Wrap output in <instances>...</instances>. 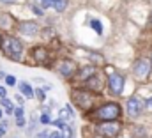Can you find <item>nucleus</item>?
Wrapping results in <instances>:
<instances>
[{"label": "nucleus", "mask_w": 152, "mask_h": 138, "mask_svg": "<svg viewBox=\"0 0 152 138\" xmlns=\"http://www.w3.org/2000/svg\"><path fill=\"white\" fill-rule=\"evenodd\" d=\"M120 112L122 110H120V106L117 103H106L103 106H99L92 113V117L96 120H101V122H113V120H117L120 117Z\"/></svg>", "instance_id": "nucleus-1"}, {"label": "nucleus", "mask_w": 152, "mask_h": 138, "mask_svg": "<svg viewBox=\"0 0 152 138\" xmlns=\"http://www.w3.org/2000/svg\"><path fill=\"white\" fill-rule=\"evenodd\" d=\"M2 50L12 60H21V57H23V44L20 43V39H16L12 35L2 37Z\"/></svg>", "instance_id": "nucleus-2"}, {"label": "nucleus", "mask_w": 152, "mask_h": 138, "mask_svg": "<svg viewBox=\"0 0 152 138\" xmlns=\"http://www.w3.org/2000/svg\"><path fill=\"white\" fill-rule=\"evenodd\" d=\"M120 129H122V126H120V122H117V120H113V122H101V124L96 128V133H97L99 137L113 138L120 133Z\"/></svg>", "instance_id": "nucleus-3"}, {"label": "nucleus", "mask_w": 152, "mask_h": 138, "mask_svg": "<svg viewBox=\"0 0 152 138\" xmlns=\"http://www.w3.org/2000/svg\"><path fill=\"white\" fill-rule=\"evenodd\" d=\"M133 71H134V76H136L138 80H145L152 71V60L151 59H140V60L134 64Z\"/></svg>", "instance_id": "nucleus-4"}, {"label": "nucleus", "mask_w": 152, "mask_h": 138, "mask_svg": "<svg viewBox=\"0 0 152 138\" xmlns=\"http://www.w3.org/2000/svg\"><path fill=\"white\" fill-rule=\"evenodd\" d=\"M108 87H110V92L113 96H120L124 90V76L118 73H112L108 76Z\"/></svg>", "instance_id": "nucleus-5"}, {"label": "nucleus", "mask_w": 152, "mask_h": 138, "mask_svg": "<svg viewBox=\"0 0 152 138\" xmlns=\"http://www.w3.org/2000/svg\"><path fill=\"white\" fill-rule=\"evenodd\" d=\"M73 99L76 101V104L80 106V108H83V110H87V108H90L92 106V101H94V98H92V94L90 92H85V90H78L73 94Z\"/></svg>", "instance_id": "nucleus-6"}, {"label": "nucleus", "mask_w": 152, "mask_h": 138, "mask_svg": "<svg viewBox=\"0 0 152 138\" xmlns=\"http://www.w3.org/2000/svg\"><path fill=\"white\" fill-rule=\"evenodd\" d=\"M126 104H127V106H126V108H127V115H129V117H138V115L142 113L143 106H145L147 103H143L140 98L133 96V98H131V99H129Z\"/></svg>", "instance_id": "nucleus-7"}, {"label": "nucleus", "mask_w": 152, "mask_h": 138, "mask_svg": "<svg viewBox=\"0 0 152 138\" xmlns=\"http://www.w3.org/2000/svg\"><path fill=\"white\" fill-rule=\"evenodd\" d=\"M18 30L23 35H36L39 32V25L36 21H21L18 25Z\"/></svg>", "instance_id": "nucleus-8"}, {"label": "nucleus", "mask_w": 152, "mask_h": 138, "mask_svg": "<svg viewBox=\"0 0 152 138\" xmlns=\"http://www.w3.org/2000/svg\"><path fill=\"white\" fill-rule=\"evenodd\" d=\"M44 7H53L57 12H62L67 9V0H42Z\"/></svg>", "instance_id": "nucleus-9"}, {"label": "nucleus", "mask_w": 152, "mask_h": 138, "mask_svg": "<svg viewBox=\"0 0 152 138\" xmlns=\"http://www.w3.org/2000/svg\"><path fill=\"white\" fill-rule=\"evenodd\" d=\"M60 74L62 76H66V78H69V76H73L76 71V66L75 62H71V60H62V64H60Z\"/></svg>", "instance_id": "nucleus-10"}, {"label": "nucleus", "mask_w": 152, "mask_h": 138, "mask_svg": "<svg viewBox=\"0 0 152 138\" xmlns=\"http://www.w3.org/2000/svg\"><path fill=\"white\" fill-rule=\"evenodd\" d=\"M32 57L39 62H44V60H48V50L42 48V46H37V48L32 50Z\"/></svg>", "instance_id": "nucleus-11"}, {"label": "nucleus", "mask_w": 152, "mask_h": 138, "mask_svg": "<svg viewBox=\"0 0 152 138\" xmlns=\"http://www.w3.org/2000/svg\"><path fill=\"white\" fill-rule=\"evenodd\" d=\"M92 76H96V69L92 66H85V68L80 69V74H78L80 80H90Z\"/></svg>", "instance_id": "nucleus-12"}, {"label": "nucleus", "mask_w": 152, "mask_h": 138, "mask_svg": "<svg viewBox=\"0 0 152 138\" xmlns=\"http://www.w3.org/2000/svg\"><path fill=\"white\" fill-rule=\"evenodd\" d=\"M20 92L25 96V98H34V92L36 89H32L27 81H20Z\"/></svg>", "instance_id": "nucleus-13"}, {"label": "nucleus", "mask_w": 152, "mask_h": 138, "mask_svg": "<svg viewBox=\"0 0 152 138\" xmlns=\"http://www.w3.org/2000/svg\"><path fill=\"white\" fill-rule=\"evenodd\" d=\"M88 25L96 30V34H99V35L103 34V25H101V21H99V20H96V18H94V20H90V21H88Z\"/></svg>", "instance_id": "nucleus-14"}, {"label": "nucleus", "mask_w": 152, "mask_h": 138, "mask_svg": "<svg viewBox=\"0 0 152 138\" xmlns=\"http://www.w3.org/2000/svg\"><path fill=\"white\" fill-rule=\"evenodd\" d=\"M58 115H60V119H62V120H67V119H71V117H73V112H71V108H69V106H64V108L60 110V113H58Z\"/></svg>", "instance_id": "nucleus-15"}, {"label": "nucleus", "mask_w": 152, "mask_h": 138, "mask_svg": "<svg viewBox=\"0 0 152 138\" xmlns=\"http://www.w3.org/2000/svg\"><path fill=\"white\" fill-rule=\"evenodd\" d=\"M0 103H2L4 108H5V112H7V113H12V112H14V106H12V101H11V99L2 98V101H0Z\"/></svg>", "instance_id": "nucleus-16"}, {"label": "nucleus", "mask_w": 152, "mask_h": 138, "mask_svg": "<svg viewBox=\"0 0 152 138\" xmlns=\"http://www.w3.org/2000/svg\"><path fill=\"white\" fill-rule=\"evenodd\" d=\"M60 135H62V138H73V128L66 124V126L60 129Z\"/></svg>", "instance_id": "nucleus-17"}, {"label": "nucleus", "mask_w": 152, "mask_h": 138, "mask_svg": "<svg viewBox=\"0 0 152 138\" xmlns=\"http://www.w3.org/2000/svg\"><path fill=\"white\" fill-rule=\"evenodd\" d=\"M5 83H7L9 87H12V85H16V78L11 76V74H7V76H5Z\"/></svg>", "instance_id": "nucleus-18"}, {"label": "nucleus", "mask_w": 152, "mask_h": 138, "mask_svg": "<svg viewBox=\"0 0 152 138\" xmlns=\"http://www.w3.org/2000/svg\"><path fill=\"white\" fill-rule=\"evenodd\" d=\"M88 87H94V89H99V81H97V78H96V76H92V78L88 80Z\"/></svg>", "instance_id": "nucleus-19"}, {"label": "nucleus", "mask_w": 152, "mask_h": 138, "mask_svg": "<svg viewBox=\"0 0 152 138\" xmlns=\"http://www.w3.org/2000/svg\"><path fill=\"white\" fill-rule=\"evenodd\" d=\"M41 122H42V124H51V119H50V113H46V112H44V113L41 115Z\"/></svg>", "instance_id": "nucleus-20"}, {"label": "nucleus", "mask_w": 152, "mask_h": 138, "mask_svg": "<svg viewBox=\"0 0 152 138\" xmlns=\"http://www.w3.org/2000/svg\"><path fill=\"white\" fill-rule=\"evenodd\" d=\"M30 9H32V12H34V14H37V16H42V9H41V7H37L36 4H32V5H30Z\"/></svg>", "instance_id": "nucleus-21"}, {"label": "nucleus", "mask_w": 152, "mask_h": 138, "mask_svg": "<svg viewBox=\"0 0 152 138\" xmlns=\"http://www.w3.org/2000/svg\"><path fill=\"white\" fill-rule=\"evenodd\" d=\"M14 115H16V119H18V117H25V112H23V106H20V108H16V110H14Z\"/></svg>", "instance_id": "nucleus-22"}, {"label": "nucleus", "mask_w": 152, "mask_h": 138, "mask_svg": "<svg viewBox=\"0 0 152 138\" xmlns=\"http://www.w3.org/2000/svg\"><path fill=\"white\" fill-rule=\"evenodd\" d=\"M36 94H37V98L41 99V101L44 99V90H42V89H37V90H36Z\"/></svg>", "instance_id": "nucleus-23"}, {"label": "nucleus", "mask_w": 152, "mask_h": 138, "mask_svg": "<svg viewBox=\"0 0 152 138\" xmlns=\"http://www.w3.org/2000/svg\"><path fill=\"white\" fill-rule=\"evenodd\" d=\"M16 126H25V117H18L16 119Z\"/></svg>", "instance_id": "nucleus-24"}, {"label": "nucleus", "mask_w": 152, "mask_h": 138, "mask_svg": "<svg viewBox=\"0 0 152 138\" xmlns=\"http://www.w3.org/2000/svg\"><path fill=\"white\" fill-rule=\"evenodd\" d=\"M16 101L20 103V106H23V103H25V99H23V96H20V92L16 94Z\"/></svg>", "instance_id": "nucleus-25"}, {"label": "nucleus", "mask_w": 152, "mask_h": 138, "mask_svg": "<svg viewBox=\"0 0 152 138\" xmlns=\"http://www.w3.org/2000/svg\"><path fill=\"white\" fill-rule=\"evenodd\" d=\"M5 94H7V89L0 85V98H5Z\"/></svg>", "instance_id": "nucleus-26"}, {"label": "nucleus", "mask_w": 152, "mask_h": 138, "mask_svg": "<svg viewBox=\"0 0 152 138\" xmlns=\"http://www.w3.org/2000/svg\"><path fill=\"white\" fill-rule=\"evenodd\" d=\"M5 131H7V126H0V138L5 135Z\"/></svg>", "instance_id": "nucleus-27"}, {"label": "nucleus", "mask_w": 152, "mask_h": 138, "mask_svg": "<svg viewBox=\"0 0 152 138\" xmlns=\"http://www.w3.org/2000/svg\"><path fill=\"white\" fill-rule=\"evenodd\" d=\"M48 138H62V135L55 131V133H51V135H50V137H48Z\"/></svg>", "instance_id": "nucleus-28"}, {"label": "nucleus", "mask_w": 152, "mask_h": 138, "mask_svg": "<svg viewBox=\"0 0 152 138\" xmlns=\"http://www.w3.org/2000/svg\"><path fill=\"white\" fill-rule=\"evenodd\" d=\"M0 2H2V4H14L16 0H0Z\"/></svg>", "instance_id": "nucleus-29"}, {"label": "nucleus", "mask_w": 152, "mask_h": 138, "mask_svg": "<svg viewBox=\"0 0 152 138\" xmlns=\"http://www.w3.org/2000/svg\"><path fill=\"white\" fill-rule=\"evenodd\" d=\"M147 103H149V106H151V108H152V98H151V99H149V101H147Z\"/></svg>", "instance_id": "nucleus-30"}, {"label": "nucleus", "mask_w": 152, "mask_h": 138, "mask_svg": "<svg viewBox=\"0 0 152 138\" xmlns=\"http://www.w3.org/2000/svg\"><path fill=\"white\" fill-rule=\"evenodd\" d=\"M0 48H2V37H0Z\"/></svg>", "instance_id": "nucleus-31"}, {"label": "nucleus", "mask_w": 152, "mask_h": 138, "mask_svg": "<svg viewBox=\"0 0 152 138\" xmlns=\"http://www.w3.org/2000/svg\"><path fill=\"white\" fill-rule=\"evenodd\" d=\"M0 119H2V110H0Z\"/></svg>", "instance_id": "nucleus-32"}, {"label": "nucleus", "mask_w": 152, "mask_h": 138, "mask_svg": "<svg viewBox=\"0 0 152 138\" xmlns=\"http://www.w3.org/2000/svg\"><path fill=\"white\" fill-rule=\"evenodd\" d=\"M151 21H152V12H151Z\"/></svg>", "instance_id": "nucleus-33"}, {"label": "nucleus", "mask_w": 152, "mask_h": 138, "mask_svg": "<svg viewBox=\"0 0 152 138\" xmlns=\"http://www.w3.org/2000/svg\"><path fill=\"white\" fill-rule=\"evenodd\" d=\"M96 138H103V137H96Z\"/></svg>", "instance_id": "nucleus-34"}]
</instances>
